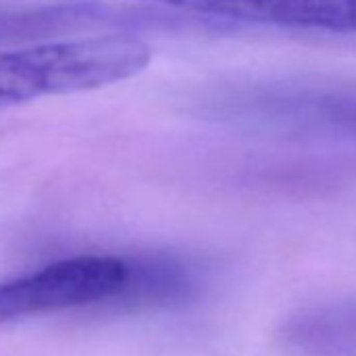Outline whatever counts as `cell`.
<instances>
[{
    "label": "cell",
    "mask_w": 356,
    "mask_h": 356,
    "mask_svg": "<svg viewBox=\"0 0 356 356\" xmlns=\"http://www.w3.org/2000/svg\"><path fill=\"white\" fill-rule=\"evenodd\" d=\"M212 30L225 28L216 22L163 11L161 7L145 5H113L99 0H67L30 9L0 11V42H30L61 38L82 32H136V30Z\"/></svg>",
    "instance_id": "277c9868"
},
{
    "label": "cell",
    "mask_w": 356,
    "mask_h": 356,
    "mask_svg": "<svg viewBox=\"0 0 356 356\" xmlns=\"http://www.w3.org/2000/svg\"><path fill=\"white\" fill-rule=\"evenodd\" d=\"M283 337L314 356H356V300L300 312L283 327Z\"/></svg>",
    "instance_id": "8992f818"
},
{
    "label": "cell",
    "mask_w": 356,
    "mask_h": 356,
    "mask_svg": "<svg viewBox=\"0 0 356 356\" xmlns=\"http://www.w3.org/2000/svg\"><path fill=\"white\" fill-rule=\"evenodd\" d=\"M128 281L120 256H74L0 281V325L47 312L115 302Z\"/></svg>",
    "instance_id": "3957f363"
},
{
    "label": "cell",
    "mask_w": 356,
    "mask_h": 356,
    "mask_svg": "<svg viewBox=\"0 0 356 356\" xmlns=\"http://www.w3.org/2000/svg\"><path fill=\"white\" fill-rule=\"evenodd\" d=\"M149 61V44L124 34L63 38L0 51V109L109 86L140 74Z\"/></svg>",
    "instance_id": "6da1fadb"
},
{
    "label": "cell",
    "mask_w": 356,
    "mask_h": 356,
    "mask_svg": "<svg viewBox=\"0 0 356 356\" xmlns=\"http://www.w3.org/2000/svg\"><path fill=\"white\" fill-rule=\"evenodd\" d=\"M208 113L252 130L285 136L356 140V82L281 78L229 86L206 103Z\"/></svg>",
    "instance_id": "7a4b0ae2"
},
{
    "label": "cell",
    "mask_w": 356,
    "mask_h": 356,
    "mask_svg": "<svg viewBox=\"0 0 356 356\" xmlns=\"http://www.w3.org/2000/svg\"><path fill=\"white\" fill-rule=\"evenodd\" d=\"M197 287L193 273L172 258H136L128 260V281L115 304L157 306L185 300Z\"/></svg>",
    "instance_id": "52a82bcc"
},
{
    "label": "cell",
    "mask_w": 356,
    "mask_h": 356,
    "mask_svg": "<svg viewBox=\"0 0 356 356\" xmlns=\"http://www.w3.org/2000/svg\"><path fill=\"white\" fill-rule=\"evenodd\" d=\"M227 24L356 34V0H134Z\"/></svg>",
    "instance_id": "5b68a950"
}]
</instances>
